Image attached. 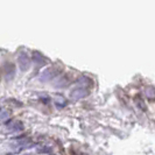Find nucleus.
I'll list each match as a JSON object with an SVG mask.
<instances>
[{
	"mask_svg": "<svg viewBox=\"0 0 155 155\" xmlns=\"http://www.w3.org/2000/svg\"><path fill=\"white\" fill-rule=\"evenodd\" d=\"M18 63H19V68L21 71H27L31 67V58L27 53H20L18 56Z\"/></svg>",
	"mask_w": 155,
	"mask_h": 155,
	"instance_id": "nucleus-1",
	"label": "nucleus"
},
{
	"mask_svg": "<svg viewBox=\"0 0 155 155\" xmlns=\"http://www.w3.org/2000/svg\"><path fill=\"white\" fill-rule=\"evenodd\" d=\"M4 75L7 81H11L15 75V67L12 63H6V65L4 67Z\"/></svg>",
	"mask_w": 155,
	"mask_h": 155,
	"instance_id": "nucleus-2",
	"label": "nucleus"
},
{
	"mask_svg": "<svg viewBox=\"0 0 155 155\" xmlns=\"http://www.w3.org/2000/svg\"><path fill=\"white\" fill-rule=\"evenodd\" d=\"M86 96H87V90L83 89V87H77V89L72 90V92H71V98L74 101H79Z\"/></svg>",
	"mask_w": 155,
	"mask_h": 155,
	"instance_id": "nucleus-3",
	"label": "nucleus"
},
{
	"mask_svg": "<svg viewBox=\"0 0 155 155\" xmlns=\"http://www.w3.org/2000/svg\"><path fill=\"white\" fill-rule=\"evenodd\" d=\"M55 75H56V74H55V70L53 69V68H49V69H46L41 74L40 79H41V81H50Z\"/></svg>",
	"mask_w": 155,
	"mask_h": 155,
	"instance_id": "nucleus-4",
	"label": "nucleus"
},
{
	"mask_svg": "<svg viewBox=\"0 0 155 155\" xmlns=\"http://www.w3.org/2000/svg\"><path fill=\"white\" fill-rule=\"evenodd\" d=\"M22 128V124L20 121H11L9 124H7V131L9 132H19Z\"/></svg>",
	"mask_w": 155,
	"mask_h": 155,
	"instance_id": "nucleus-5",
	"label": "nucleus"
},
{
	"mask_svg": "<svg viewBox=\"0 0 155 155\" xmlns=\"http://www.w3.org/2000/svg\"><path fill=\"white\" fill-rule=\"evenodd\" d=\"M91 83H92V81L89 77H86V76H82V77L77 81L78 87H83V89H86L87 86H90Z\"/></svg>",
	"mask_w": 155,
	"mask_h": 155,
	"instance_id": "nucleus-6",
	"label": "nucleus"
},
{
	"mask_svg": "<svg viewBox=\"0 0 155 155\" xmlns=\"http://www.w3.org/2000/svg\"><path fill=\"white\" fill-rule=\"evenodd\" d=\"M33 60H34V62L36 63L39 67H42V65H45V64H46V60H45V57H43L42 55H40L39 53H34Z\"/></svg>",
	"mask_w": 155,
	"mask_h": 155,
	"instance_id": "nucleus-7",
	"label": "nucleus"
},
{
	"mask_svg": "<svg viewBox=\"0 0 155 155\" xmlns=\"http://www.w3.org/2000/svg\"><path fill=\"white\" fill-rule=\"evenodd\" d=\"M8 118H9V113H8L6 110H2V112H1V120L4 123H6L8 120Z\"/></svg>",
	"mask_w": 155,
	"mask_h": 155,
	"instance_id": "nucleus-8",
	"label": "nucleus"
},
{
	"mask_svg": "<svg viewBox=\"0 0 155 155\" xmlns=\"http://www.w3.org/2000/svg\"><path fill=\"white\" fill-rule=\"evenodd\" d=\"M146 96H147L148 98H154V97H155L154 90H153L152 87H149V89H147V91H146Z\"/></svg>",
	"mask_w": 155,
	"mask_h": 155,
	"instance_id": "nucleus-9",
	"label": "nucleus"
}]
</instances>
